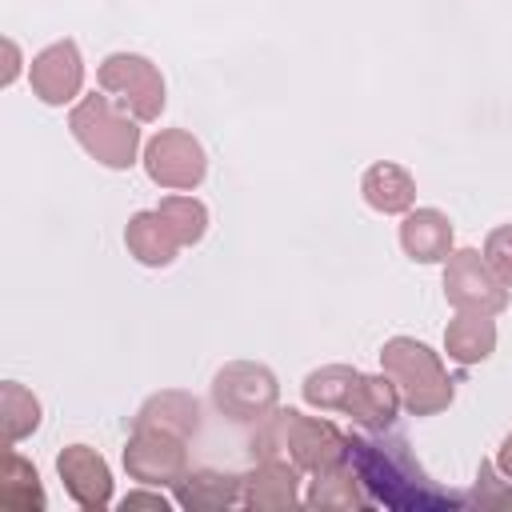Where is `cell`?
<instances>
[{
    "label": "cell",
    "instance_id": "cell-24",
    "mask_svg": "<svg viewBox=\"0 0 512 512\" xmlns=\"http://www.w3.org/2000/svg\"><path fill=\"white\" fill-rule=\"evenodd\" d=\"M156 212L164 216V224L172 228V236L180 240V248L200 244L204 232H208V208L196 196H164L156 204Z\"/></svg>",
    "mask_w": 512,
    "mask_h": 512
},
{
    "label": "cell",
    "instance_id": "cell-21",
    "mask_svg": "<svg viewBox=\"0 0 512 512\" xmlns=\"http://www.w3.org/2000/svg\"><path fill=\"white\" fill-rule=\"evenodd\" d=\"M304 504L308 508H364L368 504V492L360 488L356 468L344 460V464H336V468H328V472H320L312 480Z\"/></svg>",
    "mask_w": 512,
    "mask_h": 512
},
{
    "label": "cell",
    "instance_id": "cell-1",
    "mask_svg": "<svg viewBox=\"0 0 512 512\" xmlns=\"http://www.w3.org/2000/svg\"><path fill=\"white\" fill-rule=\"evenodd\" d=\"M252 456L256 460H292L300 472L320 476L348 460V436L320 416L276 408L272 416H264L256 424Z\"/></svg>",
    "mask_w": 512,
    "mask_h": 512
},
{
    "label": "cell",
    "instance_id": "cell-22",
    "mask_svg": "<svg viewBox=\"0 0 512 512\" xmlns=\"http://www.w3.org/2000/svg\"><path fill=\"white\" fill-rule=\"evenodd\" d=\"M360 372L348 368V364H328V368H316L304 376V400L312 408H324V412H344L348 400H352V388H356Z\"/></svg>",
    "mask_w": 512,
    "mask_h": 512
},
{
    "label": "cell",
    "instance_id": "cell-29",
    "mask_svg": "<svg viewBox=\"0 0 512 512\" xmlns=\"http://www.w3.org/2000/svg\"><path fill=\"white\" fill-rule=\"evenodd\" d=\"M4 52H8V68H4V84L16 76V44H4Z\"/></svg>",
    "mask_w": 512,
    "mask_h": 512
},
{
    "label": "cell",
    "instance_id": "cell-18",
    "mask_svg": "<svg viewBox=\"0 0 512 512\" xmlns=\"http://www.w3.org/2000/svg\"><path fill=\"white\" fill-rule=\"evenodd\" d=\"M444 348H448V360H456V364H480V360H488L492 348H496V324H492V316H484V312H460L444 328Z\"/></svg>",
    "mask_w": 512,
    "mask_h": 512
},
{
    "label": "cell",
    "instance_id": "cell-11",
    "mask_svg": "<svg viewBox=\"0 0 512 512\" xmlns=\"http://www.w3.org/2000/svg\"><path fill=\"white\" fill-rule=\"evenodd\" d=\"M56 472H60L68 496H72L80 508L96 512V508H104V504L112 500V472H108V464H104V456H100L96 448H88V444H68V448L56 456Z\"/></svg>",
    "mask_w": 512,
    "mask_h": 512
},
{
    "label": "cell",
    "instance_id": "cell-13",
    "mask_svg": "<svg viewBox=\"0 0 512 512\" xmlns=\"http://www.w3.org/2000/svg\"><path fill=\"white\" fill-rule=\"evenodd\" d=\"M400 248L416 264H440L452 256V224L440 208H408L400 224Z\"/></svg>",
    "mask_w": 512,
    "mask_h": 512
},
{
    "label": "cell",
    "instance_id": "cell-26",
    "mask_svg": "<svg viewBox=\"0 0 512 512\" xmlns=\"http://www.w3.org/2000/svg\"><path fill=\"white\" fill-rule=\"evenodd\" d=\"M120 508L128 512V508H156V512H168V500L160 496V492H128L124 500H120Z\"/></svg>",
    "mask_w": 512,
    "mask_h": 512
},
{
    "label": "cell",
    "instance_id": "cell-17",
    "mask_svg": "<svg viewBox=\"0 0 512 512\" xmlns=\"http://www.w3.org/2000/svg\"><path fill=\"white\" fill-rule=\"evenodd\" d=\"M124 244H128V252H132L140 264H148V268H168V264L176 260V248H180V240L172 236V228L164 224V216H160L156 208H152V212H136V216L128 220Z\"/></svg>",
    "mask_w": 512,
    "mask_h": 512
},
{
    "label": "cell",
    "instance_id": "cell-2",
    "mask_svg": "<svg viewBox=\"0 0 512 512\" xmlns=\"http://www.w3.org/2000/svg\"><path fill=\"white\" fill-rule=\"evenodd\" d=\"M348 464L356 468L360 484L388 508H436V504H456L452 496L436 492L424 484L420 468L404 456V444H384L376 436H348Z\"/></svg>",
    "mask_w": 512,
    "mask_h": 512
},
{
    "label": "cell",
    "instance_id": "cell-10",
    "mask_svg": "<svg viewBox=\"0 0 512 512\" xmlns=\"http://www.w3.org/2000/svg\"><path fill=\"white\" fill-rule=\"evenodd\" d=\"M28 80H32V92H36L44 104H68V100H76L80 88H84V60H80V48H76L72 40L48 44L44 52L32 56Z\"/></svg>",
    "mask_w": 512,
    "mask_h": 512
},
{
    "label": "cell",
    "instance_id": "cell-3",
    "mask_svg": "<svg viewBox=\"0 0 512 512\" xmlns=\"http://www.w3.org/2000/svg\"><path fill=\"white\" fill-rule=\"evenodd\" d=\"M380 364L392 376L400 404L412 416H436L452 404V380L428 344H420L412 336H392L380 348Z\"/></svg>",
    "mask_w": 512,
    "mask_h": 512
},
{
    "label": "cell",
    "instance_id": "cell-19",
    "mask_svg": "<svg viewBox=\"0 0 512 512\" xmlns=\"http://www.w3.org/2000/svg\"><path fill=\"white\" fill-rule=\"evenodd\" d=\"M132 424H148V428H164V432H176V436H196L200 428V408L188 392H156L140 404L136 420Z\"/></svg>",
    "mask_w": 512,
    "mask_h": 512
},
{
    "label": "cell",
    "instance_id": "cell-16",
    "mask_svg": "<svg viewBox=\"0 0 512 512\" xmlns=\"http://www.w3.org/2000/svg\"><path fill=\"white\" fill-rule=\"evenodd\" d=\"M240 480H244V476H224V472L200 468V472H184V476L172 484V492H176V504H180V508L216 512V508L240 504Z\"/></svg>",
    "mask_w": 512,
    "mask_h": 512
},
{
    "label": "cell",
    "instance_id": "cell-12",
    "mask_svg": "<svg viewBox=\"0 0 512 512\" xmlns=\"http://www.w3.org/2000/svg\"><path fill=\"white\" fill-rule=\"evenodd\" d=\"M300 468L292 460H260L244 480H240V504L256 512H280L300 500L296 492Z\"/></svg>",
    "mask_w": 512,
    "mask_h": 512
},
{
    "label": "cell",
    "instance_id": "cell-27",
    "mask_svg": "<svg viewBox=\"0 0 512 512\" xmlns=\"http://www.w3.org/2000/svg\"><path fill=\"white\" fill-rule=\"evenodd\" d=\"M476 504H480V508H512V492H508V488H496V492L476 488Z\"/></svg>",
    "mask_w": 512,
    "mask_h": 512
},
{
    "label": "cell",
    "instance_id": "cell-14",
    "mask_svg": "<svg viewBox=\"0 0 512 512\" xmlns=\"http://www.w3.org/2000/svg\"><path fill=\"white\" fill-rule=\"evenodd\" d=\"M360 192H364L368 208H376V212H384V216H400V212H408L412 200H416V180L408 176V168H400V164H392V160H376V164L364 172Z\"/></svg>",
    "mask_w": 512,
    "mask_h": 512
},
{
    "label": "cell",
    "instance_id": "cell-23",
    "mask_svg": "<svg viewBox=\"0 0 512 512\" xmlns=\"http://www.w3.org/2000/svg\"><path fill=\"white\" fill-rule=\"evenodd\" d=\"M0 420H4V440L16 444L40 428V400L24 384L8 380L0 384Z\"/></svg>",
    "mask_w": 512,
    "mask_h": 512
},
{
    "label": "cell",
    "instance_id": "cell-25",
    "mask_svg": "<svg viewBox=\"0 0 512 512\" xmlns=\"http://www.w3.org/2000/svg\"><path fill=\"white\" fill-rule=\"evenodd\" d=\"M484 260H488V268L512 288V224H500V228L488 232V240H484Z\"/></svg>",
    "mask_w": 512,
    "mask_h": 512
},
{
    "label": "cell",
    "instance_id": "cell-5",
    "mask_svg": "<svg viewBox=\"0 0 512 512\" xmlns=\"http://www.w3.org/2000/svg\"><path fill=\"white\" fill-rule=\"evenodd\" d=\"M100 88L116 100V108H124L140 124L160 120V112H164V76L156 72V64L148 56L112 52L100 64Z\"/></svg>",
    "mask_w": 512,
    "mask_h": 512
},
{
    "label": "cell",
    "instance_id": "cell-9",
    "mask_svg": "<svg viewBox=\"0 0 512 512\" xmlns=\"http://www.w3.org/2000/svg\"><path fill=\"white\" fill-rule=\"evenodd\" d=\"M124 468L132 480H140L148 488L176 484L188 472L184 436L164 432V428H148V424H132V436L124 448Z\"/></svg>",
    "mask_w": 512,
    "mask_h": 512
},
{
    "label": "cell",
    "instance_id": "cell-28",
    "mask_svg": "<svg viewBox=\"0 0 512 512\" xmlns=\"http://www.w3.org/2000/svg\"><path fill=\"white\" fill-rule=\"evenodd\" d=\"M496 468H500L504 476H512V432L500 440V452H496Z\"/></svg>",
    "mask_w": 512,
    "mask_h": 512
},
{
    "label": "cell",
    "instance_id": "cell-4",
    "mask_svg": "<svg viewBox=\"0 0 512 512\" xmlns=\"http://www.w3.org/2000/svg\"><path fill=\"white\" fill-rule=\"evenodd\" d=\"M68 128L76 136V144L100 160L104 168H132L136 152H140V128L136 120L116 108L112 96H84L76 100V108L68 112Z\"/></svg>",
    "mask_w": 512,
    "mask_h": 512
},
{
    "label": "cell",
    "instance_id": "cell-15",
    "mask_svg": "<svg viewBox=\"0 0 512 512\" xmlns=\"http://www.w3.org/2000/svg\"><path fill=\"white\" fill-rule=\"evenodd\" d=\"M396 408H400V392H396L392 376H388V372H384V376H364V372H360V380H356L352 400H348L344 412H348L360 428L384 432V428L396 420Z\"/></svg>",
    "mask_w": 512,
    "mask_h": 512
},
{
    "label": "cell",
    "instance_id": "cell-6",
    "mask_svg": "<svg viewBox=\"0 0 512 512\" xmlns=\"http://www.w3.org/2000/svg\"><path fill=\"white\" fill-rule=\"evenodd\" d=\"M212 400L236 424H260L264 416L276 412L280 388H276V376L264 364L236 360V364H224L212 376Z\"/></svg>",
    "mask_w": 512,
    "mask_h": 512
},
{
    "label": "cell",
    "instance_id": "cell-7",
    "mask_svg": "<svg viewBox=\"0 0 512 512\" xmlns=\"http://www.w3.org/2000/svg\"><path fill=\"white\" fill-rule=\"evenodd\" d=\"M444 296L456 312L496 316L508 308V284L488 268L476 248H456L444 264Z\"/></svg>",
    "mask_w": 512,
    "mask_h": 512
},
{
    "label": "cell",
    "instance_id": "cell-20",
    "mask_svg": "<svg viewBox=\"0 0 512 512\" xmlns=\"http://www.w3.org/2000/svg\"><path fill=\"white\" fill-rule=\"evenodd\" d=\"M0 512H44L40 476L12 448L4 452V464H0Z\"/></svg>",
    "mask_w": 512,
    "mask_h": 512
},
{
    "label": "cell",
    "instance_id": "cell-8",
    "mask_svg": "<svg viewBox=\"0 0 512 512\" xmlns=\"http://www.w3.org/2000/svg\"><path fill=\"white\" fill-rule=\"evenodd\" d=\"M144 172L152 184L160 188H176V192H192L204 172H208V160H204V148L192 132L184 128H164L156 132L148 144H144Z\"/></svg>",
    "mask_w": 512,
    "mask_h": 512
}]
</instances>
